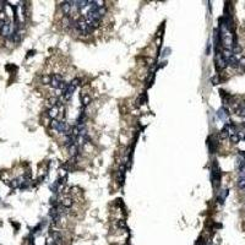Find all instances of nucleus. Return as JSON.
I'll return each mask as SVG.
<instances>
[{
	"label": "nucleus",
	"mask_w": 245,
	"mask_h": 245,
	"mask_svg": "<svg viewBox=\"0 0 245 245\" xmlns=\"http://www.w3.org/2000/svg\"><path fill=\"white\" fill-rule=\"evenodd\" d=\"M226 66H227V61L223 56V53L217 50V53H216V67H217V70H223Z\"/></svg>",
	"instance_id": "obj_1"
}]
</instances>
